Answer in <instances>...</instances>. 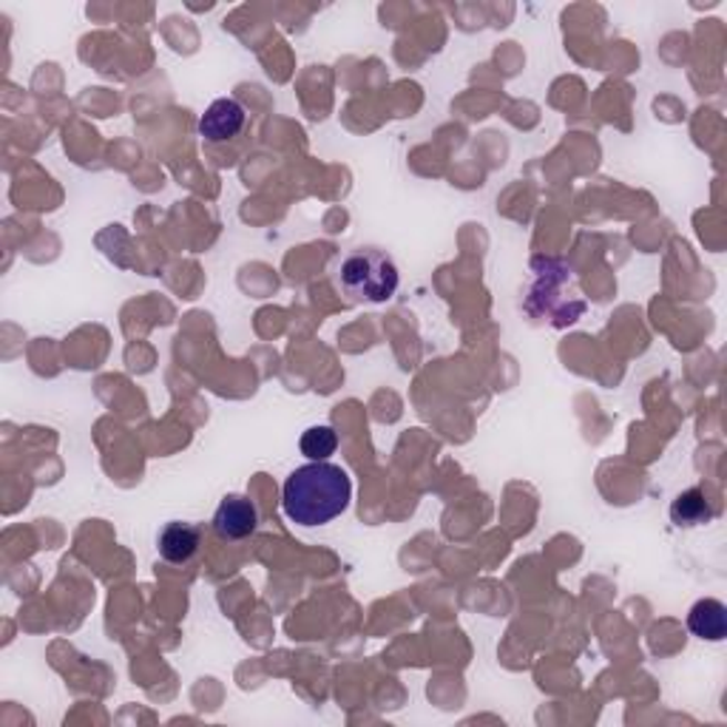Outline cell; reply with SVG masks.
Segmentation results:
<instances>
[{"instance_id": "cell-4", "label": "cell", "mask_w": 727, "mask_h": 727, "mask_svg": "<svg viewBox=\"0 0 727 727\" xmlns=\"http://www.w3.org/2000/svg\"><path fill=\"white\" fill-rule=\"evenodd\" d=\"M245 125V105L233 97L214 100L208 105V112L199 120V134H202L208 143H225V139H233Z\"/></svg>"}, {"instance_id": "cell-2", "label": "cell", "mask_w": 727, "mask_h": 727, "mask_svg": "<svg viewBox=\"0 0 727 727\" xmlns=\"http://www.w3.org/2000/svg\"><path fill=\"white\" fill-rule=\"evenodd\" d=\"M341 288L355 302H387L398 290V268L381 250H355L341 262Z\"/></svg>"}, {"instance_id": "cell-1", "label": "cell", "mask_w": 727, "mask_h": 727, "mask_svg": "<svg viewBox=\"0 0 727 727\" xmlns=\"http://www.w3.org/2000/svg\"><path fill=\"white\" fill-rule=\"evenodd\" d=\"M350 498H353V484L347 472L328 460H313L299 466L284 480L282 506L293 523L324 526L347 511Z\"/></svg>"}, {"instance_id": "cell-6", "label": "cell", "mask_w": 727, "mask_h": 727, "mask_svg": "<svg viewBox=\"0 0 727 727\" xmlns=\"http://www.w3.org/2000/svg\"><path fill=\"white\" fill-rule=\"evenodd\" d=\"M688 629L690 634L699 636V640H708V643H721L727 636V609L725 603L714 600V596H705L699 603L690 609L688 614Z\"/></svg>"}, {"instance_id": "cell-8", "label": "cell", "mask_w": 727, "mask_h": 727, "mask_svg": "<svg viewBox=\"0 0 727 727\" xmlns=\"http://www.w3.org/2000/svg\"><path fill=\"white\" fill-rule=\"evenodd\" d=\"M299 446H302V455H308L310 460H328L339 446V435H335L333 426H310Z\"/></svg>"}, {"instance_id": "cell-3", "label": "cell", "mask_w": 727, "mask_h": 727, "mask_svg": "<svg viewBox=\"0 0 727 727\" xmlns=\"http://www.w3.org/2000/svg\"><path fill=\"white\" fill-rule=\"evenodd\" d=\"M259 526V511L242 495H230L219 503L217 515H214V531L222 540H245L250 538Z\"/></svg>"}, {"instance_id": "cell-5", "label": "cell", "mask_w": 727, "mask_h": 727, "mask_svg": "<svg viewBox=\"0 0 727 727\" xmlns=\"http://www.w3.org/2000/svg\"><path fill=\"white\" fill-rule=\"evenodd\" d=\"M199 543H202V529L194 523H179V520H174V523H168L159 531V554H163V560H168V563L174 565H183L188 563V560H194V554L199 551Z\"/></svg>"}, {"instance_id": "cell-7", "label": "cell", "mask_w": 727, "mask_h": 727, "mask_svg": "<svg viewBox=\"0 0 727 727\" xmlns=\"http://www.w3.org/2000/svg\"><path fill=\"white\" fill-rule=\"evenodd\" d=\"M714 506L708 503V498H705V491L702 489H688L682 491L679 498L671 503V520H674L679 529H690V526H702V523H710L714 520Z\"/></svg>"}]
</instances>
